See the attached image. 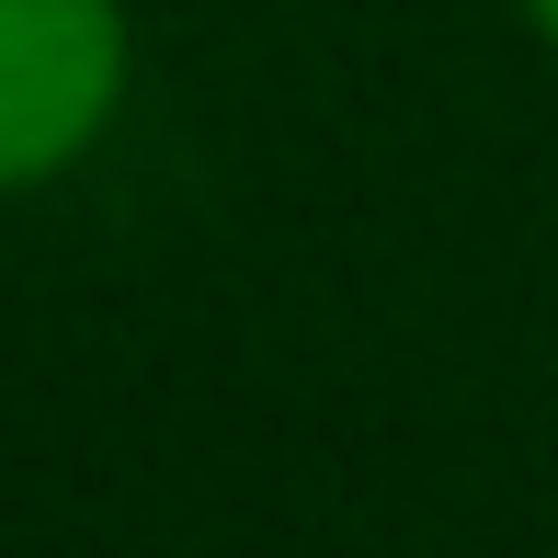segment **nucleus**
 <instances>
[{"mask_svg":"<svg viewBox=\"0 0 558 558\" xmlns=\"http://www.w3.org/2000/svg\"><path fill=\"white\" fill-rule=\"evenodd\" d=\"M137 81L125 0H0V194L58 183L104 148Z\"/></svg>","mask_w":558,"mask_h":558,"instance_id":"nucleus-1","label":"nucleus"},{"mask_svg":"<svg viewBox=\"0 0 558 558\" xmlns=\"http://www.w3.org/2000/svg\"><path fill=\"white\" fill-rule=\"evenodd\" d=\"M524 23H536V46L558 58V0H524Z\"/></svg>","mask_w":558,"mask_h":558,"instance_id":"nucleus-2","label":"nucleus"}]
</instances>
